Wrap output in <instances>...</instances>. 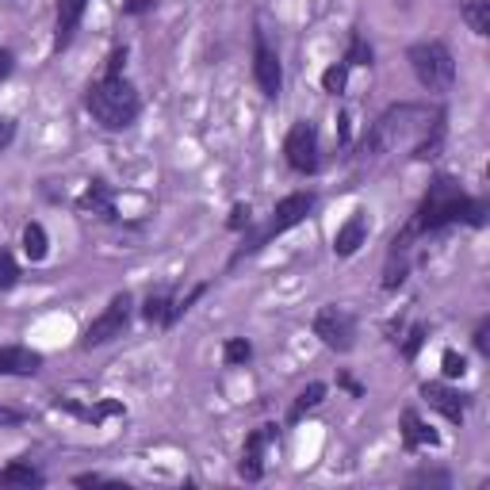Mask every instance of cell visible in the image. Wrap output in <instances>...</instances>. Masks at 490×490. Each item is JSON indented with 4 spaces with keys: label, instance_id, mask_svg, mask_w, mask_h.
Wrapping results in <instances>:
<instances>
[{
    "label": "cell",
    "instance_id": "6da1fadb",
    "mask_svg": "<svg viewBox=\"0 0 490 490\" xmlns=\"http://www.w3.org/2000/svg\"><path fill=\"white\" fill-rule=\"evenodd\" d=\"M84 108L104 131H127L138 119V92L123 74H104L84 92Z\"/></svg>",
    "mask_w": 490,
    "mask_h": 490
},
{
    "label": "cell",
    "instance_id": "7a4b0ae2",
    "mask_svg": "<svg viewBox=\"0 0 490 490\" xmlns=\"http://www.w3.org/2000/svg\"><path fill=\"white\" fill-rule=\"evenodd\" d=\"M459 219H468L471 226H479L483 223V207L471 204V199L459 192V184L452 177H437L433 184H429L422 207H417L414 230H417V234H425V230H441V226L459 223Z\"/></svg>",
    "mask_w": 490,
    "mask_h": 490
},
{
    "label": "cell",
    "instance_id": "3957f363",
    "mask_svg": "<svg viewBox=\"0 0 490 490\" xmlns=\"http://www.w3.org/2000/svg\"><path fill=\"white\" fill-rule=\"evenodd\" d=\"M429 127V111L417 108V104H398V108H387L368 131V153H387V150H398L402 142H410L414 135H422Z\"/></svg>",
    "mask_w": 490,
    "mask_h": 490
},
{
    "label": "cell",
    "instance_id": "277c9868",
    "mask_svg": "<svg viewBox=\"0 0 490 490\" xmlns=\"http://www.w3.org/2000/svg\"><path fill=\"white\" fill-rule=\"evenodd\" d=\"M407 62L414 69L417 84H422L425 92H452V81H456V62H452V50L444 47V42L429 39V42H414L407 50Z\"/></svg>",
    "mask_w": 490,
    "mask_h": 490
},
{
    "label": "cell",
    "instance_id": "5b68a950",
    "mask_svg": "<svg viewBox=\"0 0 490 490\" xmlns=\"http://www.w3.org/2000/svg\"><path fill=\"white\" fill-rule=\"evenodd\" d=\"M314 211V196L311 192H292V196H284L280 204H276V211H272V219H268V226L261 230L257 238H249L241 245V249L234 253V265L241 261L245 253H257V249H265V245L272 241V238H280L284 230H292V226H299V223H307V214Z\"/></svg>",
    "mask_w": 490,
    "mask_h": 490
},
{
    "label": "cell",
    "instance_id": "8992f818",
    "mask_svg": "<svg viewBox=\"0 0 490 490\" xmlns=\"http://www.w3.org/2000/svg\"><path fill=\"white\" fill-rule=\"evenodd\" d=\"M131 295H115L104 311H100V319H92V326L84 329V337H81V345L84 349H96V345H108V341H115V337H123V329H127V322H131Z\"/></svg>",
    "mask_w": 490,
    "mask_h": 490
},
{
    "label": "cell",
    "instance_id": "52a82bcc",
    "mask_svg": "<svg viewBox=\"0 0 490 490\" xmlns=\"http://www.w3.org/2000/svg\"><path fill=\"white\" fill-rule=\"evenodd\" d=\"M314 337H322L326 349L334 353H349L356 345V322L349 311L341 307H322L319 314H314Z\"/></svg>",
    "mask_w": 490,
    "mask_h": 490
},
{
    "label": "cell",
    "instance_id": "ba28073f",
    "mask_svg": "<svg viewBox=\"0 0 490 490\" xmlns=\"http://www.w3.org/2000/svg\"><path fill=\"white\" fill-rule=\"evenodd\" d=\"M284 157L295 172H302V177H307V172H319V131H314L311 119H299L292 131H287Z\"/></svg>",
    "mask_w": 490,
    "mask_h": 490
},
{
    "label": "cell",
    "instance_id": "9c48e42d",
    "mask_svg": "<svg viewBox=\"0 0 490 490\" xmlns=\"http://www.w3.org/2000/svg\"><path fill=\"white\" fill-rule=\"evenodd\" d=\"M253 81L261 89L265 100H276L280 89H284V69H280V54L268 47L265 31L253 35Z\"/></svg>",
    "mask_w": 490,
    "mask_h": 490
},
{
    "label": "cell",
    "instance_id": "30bf717a",
    "mask_svg": "<svg viewBox=\"0 0 490 490\" xmlns=\"http://www.w3.org/2000/svg\"><path fill=\"white\" fill-rule=\"evenodd\" d=\"M276 437V425H261L257 433H249V441H245V449H241V464H238V471H241V479H249V483H257L265 475V444Z\"/></svg>",
    "mask_w": 490,
    "mask_h": 490
},
{
    "label": "cell",
    "instance_id": "8fae6325",
    "mask_svg": "<svg viewBox=\"0 0 490 490\" xmlns=\"http://www.w3.org/2000/svg\"><path fill=\"white\" fill-rule=\"evenodd\" d=\"M42 368V353L27 345H4L0 349V376H35Z\"/></svg>",
    "mask_w": 490,
    "mask_h": 490
},
{
    "label": "cell",
    "instance_id": "7c38bea8",
    "mask_svg": "<svg viewBox=\"0 0 490 490\" xmlns=\"http://www.w3.org/2000/svg\"><path fill=\"white\" fill-rule=\"evenodd\" d=\"M422 395H425L429 407L441 410L452 425L464 422V395L459 391H452V387H444V383H422Z\"/></svg>",
    "mask_w": 490,
    "mask_h": 490
},
{
    "label": "cell",
    "instance_id": "4fadbf2b",
    "mask_svg": "<svg viewBox=\"0 0 490 490\" xmlns=\"http://www.w3.org/2000/svg\"><path fill=\"white\" fill-rule=\"evenodd\" d=\"M89 8V0H57V35H54V50H66L74 42L81 16Z\"/></svg>",
    "mask_w": 490,
    "mask_h": 490
},
{
    "label": "cell",
    "instance_id": "5bb4252c",
    "mask_svg": "<svg viewBox=\"0 0 490 490\" xmlns=\"http://www.w3.org/2000/svg\"><path fill=\"white\" fill-rule=\"evenodd\" d=\"M364 238H368V219H364V211H353L349 219L337 226V234H334V253H337V257H353L360 245H364Z\"/></svg>",
    "mask_w": 490,
    "mask_h": 490
},
{
    "label": "cell",
    "instance_id": "9a60e30c",
    "mask_svg": "<svg viewBox=\"0 0 490 490\" xmlns=\"http://www.w3.org/2000/svg\"><path fill=\"white\" fill-rule=\"evenodd\" d=\"M437 441L441 437L422 422V417H417V410L402 414V444H407V449H417V444H437Z\"/></svg>",
    "mask_w": 490,
    "mask_h": 490
},
{
    "label": "cell",
    "instance_id": "2e32d148",
    "mask_svg": "<svg viewBox=\"0 0 490 490\" xmlns=\"http://www.w3.org/2000/svg\"><path fill=\"white\" fill-rule=\"evenodd\" d=\"M81 211H92V214H100V219H115V199H111V192H108V184H89V192L81 196Z\"/></svg>",
    "mask_w": 490,
    "mask_h": 490
},
{
    "label": "cell",
    "instance_id": "e0dca14e",
    "mask_svg": "<svg viewBox=\"0 0 490 490\" xmlns=\"http://www.w3.org/2000/svg\"><path fill=\"white\" fill-rule=\"evenodd\" d=\"M422 135H425V138L417 142L414 157H417V162H433V157L441 153V146H444V115H433V123H429Z\"/></svg>",
    "mask_w": 490,
    "mask_h": 490
},
{
    "label": "cell",
    "instance_id": "ac0fdd59",
    "mask_svg": "<svg viewBox=\"0 0 490 490\" xmlns=\"http://www.w3.org/2000/svg\"><path fill=\"white\" fill-rule=\"evenodd\" d=\"M0 486H42V471L16 459V464L0 468Z\"/></svg>",
    "mask_w": 490,
    "mask_h": 490
},
{
    "label": "cell",
    "instance_id": "d6986e66",
    "mask_svg": "<svg viewBox=\"0 0 490 490\" xmlns=\"http://www.w3.org/2000/svg\"><path fill=\"white\" fill-rule=\"evenodd\" d=\"M459 16H464V23L475 35H490V4L486 0H464V4H459Z\"/></svg>",
    "mask_w": 490,
    "mask_h": 490
},
{
    "label": "cell",
    "instance_id": "ffe728a7",
    "mask_svg": "<svg viewBox=\"0 0 490 490\" xmlns=\"http://www.w3.org/2000/svg\"><path fill=\"white\" fill-rule=\"evenodd\" d=\"M23 253L31 257V261H47L50 241H47V230H42L39 223H27L23 226Z\"/></svg>",
    "mask_w": 490,
    "mask_h": 490
},
{
    "label": "cell",
    "instance_id": "44dd1931",
    "mask_svg": "<svg viewBox=\"0 0 490 490\" xmlns=\"http://www.w3.org/2000/svg\"><path fill=\"white\" fill-rule=\"evenodd\" d=\"M322 398H326V383H311V387H302V391H299V398L292 402V422H299V417L307 414V410H314V407H319Z\"/></svg>",
    "mask_w": 490,
    "mask_h": 490
},
{
    "label": "cell",
    "instance_id": "7402d4cb",
    "mask_svg": "<svg viewBox=\"0 0 490 490\" xmlns=\"http://www.w3.org/2000/svg\"><path fill=\"white\" fill-rule=\"evenodd\" d=\"M345 84H349V66H345V62L329 66L326 74H322V89H326L329 96H341V92H345Z\"/></svg>",
    "mask_w": 490,
    "mask_h": 490
},
{
    "label": "cell",
    "instance_id": "603a6c76",
    "mask_svg": "<svg viewBox=\"0 0 490 490\" xmlns=\"http://www.w3.org/2000/svg\"><path fill=\"white\" fill-rule=\"evenodd\" d=\"M169 311H172L169 295H150V299H146V307H142V314H146V322H157V326H169Z\"/></svg>",
    "mask_w": 490,
    "mask_h": 490
},
{
    "label": "cell",
    "instance_id": "cb8c5ba5",
    "mask_svg": "<svg viewBox=\"0 0 490 490\" xmlns=\"http://www.w3.org/2000/svg\"><path fill=\"white\" fill-rule=\"evenodd\" d=\"M223 356H226V364H245V360L253 356V345L245 341V337H230L226 349H223Z\"/></svg>",
    "mask_w": 490,
    "mask_h": 490
},
{
    "label": "cell",
    "instance_id": "d4e9b609",
    "mask_svg": "<svg viewBox=\"0 0 490 490\" xmlns=\"http://www.w3.org/2000/svg\"><path fill=\"white\" fill-rule=\"evenodd\" d=\"M20 280V265H16V257L0 249V292H8V287H16Z\"/></svg>",
    "mask_w": 490,
    "mask_h": 490
},
{
    "label": "cell",
    "instance_id": "484cf974",
    "mask_svg": "<svg viewBox=\"0 0 490 490\" xmlns=\"http://www.w3.org/2000/svg\"><path fill=\"white\" fill-rule=\"evenodd\" d=\"M345 66H372V47L360 35H353L349 42V57H345Z\"/></svg>",
    "mask_w": 490,
    "mask_h": 490
},
{
    "label": "cell",
    "instance_id": "4316f807",
    "mask_svg": "<svg viewBox=\"0 0 490 490\" xmlns=\"http://www.w3.org/2000/svg\"><path fill=\"white\" fill-rule=\"evenodd\" d=\"M441 368H444V376H449V380H459V376L468 372L464 356H459L456 349H444V353H441Z\"/></svg>",
    "mask_w": 490,
    "mask_h": 490
},
{
    "label": "cell",
    "instance_id": "83f0119b",
    "mask_svg": "<svg viewBox=\"0 0 490 490\" xmlns=\"http://www.w3.org/2000/svg\"><path fill=\"white\" fill-rule=\"evenodd\" d=\"M422 341H425V326H414V329H410V337H407V345H402V353H407V356L414 360V353L422 349Z\"/></svg>",
    "mask_w": 490,
    "mask_h": 490
},
{
    "label": "cell",
    "instance_id": "f1b7e54d",
    "mask_svg": "<svg viewBox=\"0 0 490 490\" xmlns=\"http://www.w3.org/2000/svg\"><path fill=\"white\" fill-rule=\"evenodd\" d=\"M241 226H249V207L238 204L234 211H230V230H241Z\"/></svg>",
    "mask_w": 490,
    "mask_h": 490
},
{
    "label": "cell",
    "instance_id": "f546056e",
    "mask_svg": "<svg viewBox=\"0 0 490 490\" xmlns=\"http://www.w3.org/2000/svg\"><path fill=\"white\" fill-rule=\"evenodd\" d=\"M153 0H123V12L127 16H142V12H150Z\"/></svg>",
    "mask_w": 490,
    "mask_h": 490
},
{
    "label": "cell",
    "instance_id": "4dcf8cb0",
    "mask_svg": "<svg viewBox=\"0 0 490 490\" xmlns=\"http://www.w3.org/2000/svg\"><path fill=\"white\" fill-rule=\"evenodd\" d=\"M475 349H479V353H486V349H490V341H486V322L479 326V334H475Z\"/></svg>",
    "mask_w": 490,
    "mask_h": 490
},
{
    "label": "cell",
    "instance_id": "1f68e13d",
    "mask_svg": "<svg viewBox=\"0 0 490 490\" xmlns=\"http://www.w3.org/2000/svg\"><path fill=\"white\" fill-rule=\"evenodd\" d=\"M8 69H12V57H8L4 50H0V77H8Z\"/></svg>",
    "mask_w": 490,
    "mask_h": 490
},
{
    "label": "cell",
    "instance_id": "d6a6232c",
    "mask_svg": "<svg viewBox=\"0 0 490 490\" xmlns=\"http://www.w3.org/2000/svg\"><path fill=\"white\" fill-rule=\"evenodd\" d=\"M20 414H12V410H0V422H16Z\"/></svg>",
    "mask_w": 490,
    "mask_h": 490
}]
</instances>
